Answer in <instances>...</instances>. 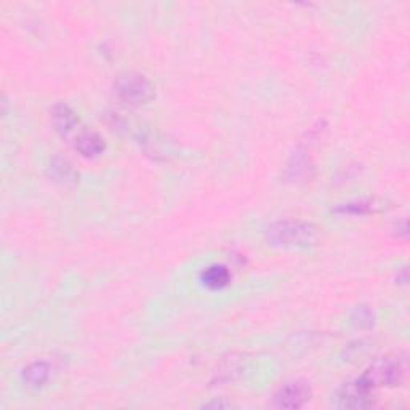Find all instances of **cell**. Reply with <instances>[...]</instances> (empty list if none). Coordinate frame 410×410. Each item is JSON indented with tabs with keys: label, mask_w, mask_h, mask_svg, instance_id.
<instances>
[{
	"label": "cell",
	"mask_w": 410,
	"mask_h": 410,
	"mask_svg": "<svg viewBox=\"0 0 410 410\" xmlns=\"http://www.w3.org/2000/svg\"><path fill=\"white\" fill-rule=\"evenodd\" d=\"M266 241L282 248H305L318 239V228L300 219H281L266 229Z\"/></svg>",
	"instance_id": "6da1fadb"
},
{
	"label": "cell",
	"mask_w": 410,
	"mask_h": 410,
	"mask_svg": "<svg viewBox=\"0 0 410 410\" xmlns=\"http://www.w3.org/2000/svg\"><path fill=\"white\" fill-rule=\"evenodd\" d=\"M119 100L130 106H141L150 103L156 95L152 82L140 73L122 74L114 85Z\"/></svg>",
	"instance_id": "7a4b0ae2"
},
{
	"label": "cell",
	"mask_w": 410,
	"mask_h": 410,
	"mask_svg": "<svg viewBox=\"0 0 410 410\" xmlns=\"http://www.w3.org/2000/svg\"><path fill=\"white\" fill-rule=\"evenodd\" d=\"M406 375V364L401 359H382L372 364L361 378L370 386H396Z\"/></svg>",
	"instance_id": "3957f363"
},
{
	"label": "cell",
	"mask_w": 410,
	"mask_h": 410,
	"mask_svg": "<svg viewBox=\"0 0 410 410\" xmlns=\"http://www.w3.org/2000/svg\"><path fill=\"white\" fill-rule=\"evenodd\" d=\"M372 390L364 380L346 383L338 393V406L343 409H366L372 406Z\"/></svg>",
	"instance_id": "277c9868"
},
{
	"label": "cell",
	"mask_w": 410,
	"mask_h": 410,
	"mask_svg": "<svg viewBox=\"0 0 410 410\" xmlns=\"http://www.w3.org/2000/svg\"><path fill=\"white\" fill-rule=\"evenodd\" d=\"M311 399V390L306 383L292 382L284 385L275 396V406L279 409H300Z\"/></svg>",
	"instance_id": "5b68a950"
},
{
	"label": "cell",
	"mask_w": 410,
	"mask_h": 410,
	"mask_svg": "<svg viewBox=\"0 0 410 410\" xmlns=\"http://www.w3.org/2000/svg\"><path fill=\"white\" fill-rule=\"evenodd\" d=\"M50 366L44 361H35L31 362L28 367H25L23 370V383H25L28 388L39 390L42 386L47 385V382L50 380Z\"/></svg>",
	"instance_id": "8992f818"
},
{
	"label": "cell",
	"mask_w": 410,
	"mask_h": 410,
	"mask_svg": "<svg viewBox=\"0 0 410 410\" xmlns=\"http://www.w3.org/2000/svg\"><path fill=\"white\" fill-rule=\"evenodd\" d=\"M106 143L97 132H82L76 140V150L84 157H97L104 151Z\"/></svg>",
	"instance_id": "52a82bcc"
},
{
	"label": "cell",
	"mask_w": 410,
	"mask_h": 410,
	"mask_svg": "<svg viewBox=\"0 0 410 410\" xmlns=\"http://www.w3.org/2000/svg\"><path fill=\"white\" fill-rule=\"evenodd\" d=\"M49 174L53 180L64 184H74L77 183V178H79V174L73 167V164L68 159H63L59 156H55L50 160Z\"/></svg>",
	"instance_id": "ba28073f"
},
{
	"label": "cell",
	"mask_w": 410,
	"mask_h": 410,
	"mask_svg": "<svg viewBox=\"0 0 410 410\" xmlns=\"http://www.w3.org/2000/svg\"><path fill=\"white\" fill-rule=\"evenodd\" d=\"M52 121L53 126L56 127V130L61 135H68L69 132H73L77 123H79L76 112L66 104H58L53 108Z\"/></svg>",
	"instance_id": "9c48e42d"
},
{
	"label": "cell",
	"mask_w": 410,
	"mask_h": 410,
	"mask_svg": "<svg viewBox=\"0 0 410 410\" xmlns=\"http://www.w3.org/2000/svg\"><path fill=\"white\" fill-rule=\"evenodd\" d=\"M200 281L210 290H219L231 282V275L227 266L212 265L200 275Z\"/></svg>",
	"instance_id": "30bf717a"
},
{
	"label": "cell",
	"mask_w": 410,
	"mask_h": 410,
	"mask_svg": "<svg viewBox=\"0 0 410 410\" xmlns=\"http://www.w3.org/2000/svg\"><path fill=\"white\" fill-rule=\"evenodd\" d=\"M354 320L358 322L359 325H372L373 324V314L370 310H367V308H359L358 311H356V316Z\"/></svg>",
	"instance_id": "8fae6325"
},
{
	"label": "cell",
	"mask_w": 410,
	"mask_h": 410,
	"mask_svg": "<svg viewBox=\"0 0 410 410\" xmlns=\"http://www.w3.org/2000/svg\"><path fill=\"white\" fill-rule=\"evenodd\" d=\"M205 407H228V404H223V402H213V404H207Z\"/></svg>",
	"instance_id": "7c38bea8"
}]
</instances>
